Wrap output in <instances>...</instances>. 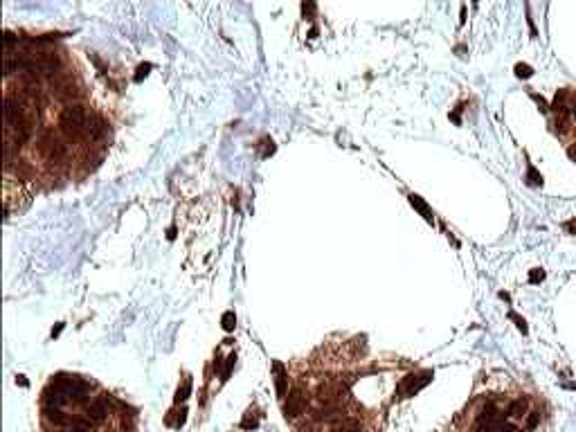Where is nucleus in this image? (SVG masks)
<instances>
[{"label":"nucleus","instance_id":"nucleus-5","mask_svg":"<svg viewBox=\"0 0 576 432\" xmlns=\"http://www.w3.org/2000/svg\"><path fill=\"white\" fill-rule=\"evenodd\" d=\"M306 408V394L302 387H293L288 394V401H284V414L286 419H295L297 414H302Z\"/></svg>","mask_w":576,"mask_h":432},{"label":"nucleus","instance_id":"nucleus-15","mask_svg":"<svg viewBox=\"0 0 576 432\" xmlns=\"http://www.w3.org/2000/svg\"><path fill=\"white\" fill-rule=\"evenodd\" d=\"M221 326H223V331H234V326H237V315H234V311H225L223 317H221Z\"/></svg>","mask_w":576,"mask_h":432},{"label":"nucleus","instance_id":"nucleus-29","mask_svg":"<svg viewBox=\"0 0 576 432\" xmlns=\"http://www.w3.org/2000/svg\"><path fill=\"white\" fill-rule=\"evenodd\" d=\"M167 239H176V227H174V225L167 230Z\"/></svg>","mask_w":576,"mask_h":432},{"label":"nucleus","instance_id":"nucleus-11","mask_svg":"<svg viewBox=\"0 0 576 432\" xmlns=\"http://www.w3.org/2000/svg\"><path fill=\"white\" fill-rule=\"evenodd\" d=\"M90 430H92V421H90V419H81V416H72L70 432H90Z\"/></svg>","mask_w":576,"mask_h":432},{"label":"nucleus","instance_id":"nucleus-4","mask_svg":"<svg viewBox=\"0 0 576 432\" xmlns=\"http://www.w3.org/2000/svg\"><path fill=\"white\" fill-rule=\"evenodd\" d=\"M108 133H111V124L106 122V117H102L99 113H90L88 124H86V140L97 142V140L106 138Z\"/></svg>","mask_w":576,"mask_h":432},{"label":"nucleus","instance_id":"nucleus-8","mask_svg":"<svg viewBox=\"0 0 576 432\" xmlns=\"http://www.w3.org/2000/svg\"><path fill=\"white\" fill-rule=\"evenodd\" d=\"M68 403H70V396H68V392H63V389H59V387H54V385L48 383V387L43 389V405H50V408H61V410H63Z\"/></svg>","mask_w":576,"mask_h":432},{"label":"nucleus","instance_id":"nucleus-24","mask_svg":"<svg viewBox=\"0 0 576 432\" xmlns=\"http://www.w3.org/2000/svg\"><path fill=\"white\" fill-rule=\"evenodd\" d=\"M531 99H533V102H536V104H538V106H540V111H542V113H547V111H549V106H547V102H545V97H540V95H536V92H531Z\"/></svg>","mask_w":576,"mask_h":432},{"label":"nucleus","instance_id":"nucleus-18","mask_svg":"<svg viewBox=\"0 0 576 432\" xmlns=\"http://www.w3.org/2000/svg\"><path fill=\"white\" fill-rule=\"evenodd\" d=\"M189 389H191V378H185L182 387H178V392H176V403L185 401V398H187V394H189Z\"/></svg>","mask_w":576,"mask_h":432},{"label":"nucleus","instance_id":"nucleus-9","mask_svg":"<svg viewBox=\"0 0 576 432\" xmlns=\"http://www.w3.org/2000/svg\"><path fill=\"white\" fill-rule=\"evenodd\" d=\"M275 387H277V396L279 398H286V387H288V376L281 367V362H275Z\"/></svg>","mask_w":576,"mask_h":432},{"label":"nucleus","instance_id":"nucleus-21","mask_svg":"<svg viewBox=\"0 0 576 432\" xmlns=\"http://www.w3.org/2000/svg\"><path fill=\"white\" fill-rule=\"evenodd\" d=\"M149 70H151V63H142V65H138V70H135L133 81H142L144 77L149 75Z\"/></svg>","mask_w":576,"mask_h":432},{"label":"nucleus","instance_id":"nucleus-17","mask_svg":"<svg viewBox=\"0 0 576 432\" xmlns=\"http://www.w3.org/2000/svg\"><path fill=\"white\" fill-rule=\"evenodd\" d=\"M516 77H520V79H529V77L533 75V68L531 65H527V63H516Z\"/></svg>","mask_w":576,"mask_h":432},{"label":"nucleus","instance_id":"nucleus-16","mask_svg":"<svg viewBox=\"0 0 576 432\" xmlns=\"http://www.w3.org/2000/svg\"><path fill=\"white\" fill-rule=\"evenodd\" d=\"M257 423H259V419H257V414L252 412V410H248L243 416V421H241V428L243 430H250V428H257Z\"/></svg>","mask_w":576,"mask_h":432},{"label":"nucleus","instance_id":"nucleus-1","mask_svg":"<svg viewBox=\"0 0 576 432\" xmlns=\"http://www.w3.org/2000/svg\"><path fill=\"white\" fill-rule=\"evenodd\" d=\"M88 117H90V111L83 104H70L59 115L61 133H66L70 140H86Z\"/></svg>","mask_w":576,"mask_h":432},{"label":"nucleus","instance_id":"nucleus-25","mask_svg":"<svg viewBox=\"0 0 576 432\" xmlns=\"http://www.w3.org/2000/svg\"><path fill=\"white\" fill-rule=\"evenodd\" d=\"M497 432H520V430H518L513 423H506V421H504V423H502L500 428H497Z\"/></svg>","mask_w":576,"mask_h":432},{"label":"nucleus","instance_id":"nucleus-10","mask_svg":"<svg viewBox=\"0 0 576 432\" xmlns=\"http://www.w3.org/2000/svg\"><path fill=\"white\" fill-rule=\"evenodd\" d=\"M410 203H412V205L417 207L419 212H421V214H423V218H426L428 223H432V221H434V216H432V210H430V207L426 205V201H423L421 196H417V194H410Z\"/></svg>","mask_w":576,"mask_h":432},{"label":"nucleus","instance_id":"nucleus-30","mask_svg":"<svg viewBox=\"0 0 576 432\" xmlns=\"http://www.w3.org/2000/svg\"><path fill=\"white\" fill-rule=\"evenodd\" d=\"M16 383H20L23 387H27V385H29V383H27V378H25V376H16Z\"/></svg>","mask_w":576,"mask_h":432},{"label":"nucleus","instance_id":"nucleus-32","mask_svg":"<svg viewBox=\"0 0 576 432\" xmlns=\"http://www.w3.org/2000/svg\"><path fill=\"white\" fill-rule=\"evenodd\" d=\"M48 432H63V430H48Z\"/></svg>","mask_w":576,"mask_h":432},{"label":"nucleus","instance_id":"nucleus-22","mask_svg":"<svg viewBox=\"0 0 576 432\" xmlns=\"http://www.w3.org/2000/svg\"><path fill=\"white\" fill-rule=\"evenodd\" d=\"M509 317H511V320H513V322H516V326H518V329H520L522 333H527V331H529V329H527V322H525V320H522V317H520V315H518V313H516V311H509Z\"/></svg>","mask_w":576,"mask_h":432},{"label":"nucleus","instance_id":"nucleus-14","mask_svg":"<svg viewBox=\"0 0 576 432\" xmlns=\"http://www.w3.org/2000/svg\"><path fill=\"white\" fill-rule=\"evenodd\" d=\"M527 185H531V187H540L542 185V176L538 174L533 164L527 167Z\"/></svg>","mask_w":576,"mask_h":432},{"label":"nucleus","instance_id":"nucleus-2","mask_svg":"<svg viewBox=\"0 0 576 432\" xmlns=\"http://www.w3.org/2000/svg\"><path fill=\"white\" fill-rule=\"evenodd\" d=\"M36 149L48 162H61L68 153V144L54 131H45L36 142Z\"/></svg>","mask_w":576,"mask_h":432},{"label":"nucleus","instance_id":"nucleus-6","mask_svg":"<svg viewBox=\"0 0 576 432\" xmlns=\"http://www.w3.org/2000/svg\"><path fill=\"white\" fill-rule=\"evenodd\" d=\"M83 412H86V419H90L92 423H102L108 416V401L106 398H90L86 405H83Z\"/></svg>","mask_w":576,"mask_h":432},{"label":"nucleus","instance_id":"nucleus-13","mask_svg":"<svg viewBox=\"0 0 576 432\" xmlns=\"http://www.w3.org/2000/svg\"><path fill=\"white\" fill-rule=\"evenodd\" d=\"M333 432H360V423L354 419H342L336 428H333Z\"/></svg>","mask_w":576,"mask_h":432},{"label":"nucleus","instance_id":"nucleus-23","mask_svg":"<svg viewBox=\"0 0 576 432\" xmlns=\"http://www.w3.org/2000/svg\"><path fill=\"white\" fill-rule=\"evenodd\" d=\"M538 421H540V414L538 412H529V419H527V428L529 430H533L538 425Z\"/></svg>","mask_w":576,"mask_h":432},{"label":"nucleus","instance_id":"nucleus-3","mask_svg":"<svg viewBox=\"0 0 576 432\" xmlns=\"http://www.w3.org/2000/svg\"><path fill=\"white\" fill-rule=\"evenodd\" d=\"M430 381H432V372H430V369H426V372H421V374H412V376H405V381L399 385V392L403 394V396H414L419 389L426 387Z\"/></svg>","mask_w":576,"mask_h":432},{"label":"nucleus","instance_id":"nucleus-20","mask_svg":"<svg viewBox=\"0 0 576 432\" xmlns=\"http://www.w3.org/2000/svg\"><path fill=\"white\" fill-rule=\"evenodd\" d=\"M542 279H545V270H542V268L529 270V282H531V284H540Z\"/></svg>","mask_w":576,"mask_h":432},{"label":"nucleus","instance_id":"nucleus-19","mask_svg":"<svg viewBox=\"0 0 576 432\" xmlns=\"http://www.w3.org/2000/svg\"><path fill=\"white\" fill-rule=\"evenodd\" d=\"M234 362H237V353H230L228 358H225V369H223V381H228V376H230V372H232V367H234Z\"/></svg>","mask_w":576,"mask_h":432},{"label":"nucleus","instance_id":"nucleus-28","mask_svg":"<svg viewBox=\"0 0 576 432\" xmlns=\"http://www.w3.org/2000/svg\"><path fill=\"white\" fill-rule=\"evenodd\" d=\"M567 155H569V158H572L574 162H576V144H572V147L567 149Z\"/></svg>","mask_w":576,"mask_h":432},{"label":"nucleus","instance_id":"nucleus-26","mask_svg":"<svg viewBox=\"0 0 576 432\" xmlns=\"http://www.w3.org/2000/svg\"><path fill=\"white\" fill-rule=\"evenodd\" d=\"M565 230L572 232V234H576V221H567V223H565Z\"/></svg>","mask_w":576,"mask_h":432},{"label":"nucleus","instance_id":"nucleus-7","mask_svg":"<svg viewBox=\"0 0 576 432\" xmlns=\"http://www.w3.org/2000/svg\"><path fill=\"white\" fill-rule=\"evenodd\" d=\"M41 412H43L45 423H52L54 428H70V423H72V416L66 414V410H61V408H50V405H43Z\"/></svg>","mask_w":576,"mask_h":432},{"label":"nucleus","instance_id":"nucleus-12","mask_svg":"<svg viewBox=\"0 0 576 432\" xmlns=\"http://www.w3.org/2000/svg\"><path fill=\"white\" fill-rule=\"evenodd\" d=\"M525 410H527V401L518 398V401H513L509 408H506V414H509L511 419H518V416H525Z\"/></svg>","mask_w":576,"mask_h":432},{"label":"nucleus","instance_id":"nucleus-27","mask_svg":"<svg viewBox=\"0 0 576 432\" xmlns=\"http://www.w3.org/2000/svg\"><path fill=\"white\" fill-rule=\"evenodd\" d=\"M61 331H63V322H59V324H56L54 329H52V338H56V336H59Z\"/></svg>","mask_w":576,"mask_h":432},{"label":"nucleus","instance_id":"nucleus-31","mask_svg":"<svg viewBox=\"0 0 576 432\" xmlns=\"http://www.w3.org/2000/svg\"><path fill=\"white\" fill-rule=\"evenodd\" d=\"M572 115H574V119H576V106L572 108Z\"/></svg>","mask_w":576,"mask_h":432}]
</instances>
